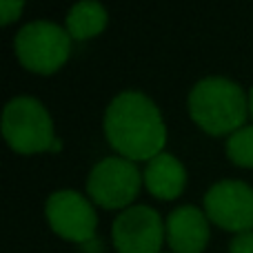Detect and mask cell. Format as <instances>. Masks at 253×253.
I'll use <instances>...</instances> for the list:
<instances>
[{
  "instance_id": "6da1fadb",
  "label": "cell",
  "mask_w": 253,
  "mask_h": 253,
  "mask_svg": "<svg viewBox=\"0 0 253 253\" xmlns=\"http://www.w3.org/2000/svg\"><path fill=\"white\" fill-rule=\"evenodd\" d=\"M105 135L123 158L149 162L162 153L167 126L160 109L149 96L123 91L105 111Z\"/></svg>"
},
{
  "instance_id": "7a4b0ae2",
  "label": "cell",
  "mask_w": 253,
  "mask_h": 253,
  "mask_svg": "<svg viewBox=\"0 0 253 253\" xmlns=\"http://www.w3.org/2000/svg\"><path fill=\"white\" fill-rule=\"evenodd\" d=\"M189 114L207 133L231 135L245 126L249 100L238 83L222 76H209L196 83L189 93Z\"/></svg>"
},
{
  "instance_id": "3957f363",
  "label": "cell",
  "mask_w": 253,
  "mask_h": 253,
  "mask_svg": "<svg viewBox=\"0 0 253 253\" xmlns=\"http://www.w3.org/2000/svg\"><path fill=\"white\" fill-rule=\"evenodd\" d=\"M2 135L18 153L58 151L53 120L42 102L31 96H18L7 102L2 111Z\"/></svg>"
},
{
  "instance_id": "277c9868",
  "label": "cell",
  "mask_w": 253,
  "mask_h": 253,
  "mask_svg": "<svg viewBox=\"0 0 253 253\" xmlns=\"http://www.w3.org/2000/svg\"><path fill=\"white\" fill-rule=\"evenodd\" d=\"M18 60L34 74H53L71 53V36L60 25L49 20L27 22L13 40Z\"/></svg>"
},
{
  "instance_id": "5b68a950",
  "label": "cell",
  "mask_w": 253,
  "mask_h": 253,
  "mask_svg": "<svg viewBox=\"0 0 253 253\" xmlns=\"http://www.w3.org/2000/svg\"><path fill=\"white\" fill-rule=\"evenodd\" d=\"M142 175L133 160L111 156L100 160L87 178V191L96 205L105 209H125L138 196Z\"/></svg>"
},
{
  "instance_id": "8992f818",
  "label": "cell",
  "mask_w": 253,
  "mask_h": 253,
  "mask_svg": "<svg viewBox=\"0 0 253 253\" xmlns=\"http://www.w3.org/2000/svg\"><path fill=\"white\" fill-rule=\"evenodd\" d=\"M207 218L227 231L253 229V187L240 180H220L205 196Z\"/></svg>"
},
{
  "instance_id": "52a82bcc",
  "label": "cell",
  "mask_w": 253,
  "mask_h": 253,
  "mask_svg": "<svg viewBox=\"0 0 253 253\" xmlns=\"http://www.w3.org/2000/svg\"><path fill=\"white\" fill-rule=\"evenodd\" d=\"M165 233L160 213L147 205L125 209L111 227V238L118 253H160Z\"/></svg>"
},
{
  "instance_id": "ba28073f",
  "label": "cell",
  "mask_w": 253,
  "mask_h": 253,
  "mask_svg": "<svg viewBox=\"0 0 253 253\" xmlns=\"http://www.w3.org/2000/svg\"><path fill=\"white\" fill-rule=\"evenodd\" d=\"M47 213L49 227L58 233L60 238L71 242H87L96 233V211H93L91 202L78 191L71 189H62L47 198Z\"/></svg>"
},
{
  "instance_id": "9c48e42d",
  "label": "cell",
  "mask_w": 253,
  "mask_h": 253,
  "mask_svg": "<svg viewBox=\"0 0 253 253\" xmlns=\"http://www.w3.org/2000/svg\"><path fill=\"white\" fill-rule=\"evenodd\" d=\"M167 240L175 253H202L209 242V222L198 207L184 205L169 213L165 224Z\"/></svg>"
},
{
  "instance_id": "30bf717a",
  "label": "cell",
  "mask_w": 253,
  "mask_h": 253,
  "mask_svg": "<svg viewBox=\"0 0 253 253\" xmlns=\"http://www.w3.org/2000/svg\"><path fill=\"white\" fill-rule=\"evenodd\" d=\"M144 184L151 196L160 198V200H173L182 193L184 184H187V171L178 158L162 151L147 162Z\"/></svg>"
},
{
  "instance_id": "8fae6325",
  "label": "cell",
  "mask_w": 253,
  "mask_h": 253,
  "mask_svg": "<svg viewBox=\"0 0 253 253\" xmlns=\"http://www.w3.org/2000/svg\"><path fill=\"white\" fill-rule=\"evenodd\" d=\"M107 9L96 0H83L76 2L67 13V34L76 40H87L98 36L107 27Z\"/></svg>"
},
{
  "instance_id": "7c38bea8",
  "label": "cell",
  "mask_w": 253,
  "mask_h": 253,
  "mask_svg": "<svg viewBox=\"0 0 253 253\" xmlns=\"http://www.w3.org/2000/svg\"><path fill=\"white\" fill-rule=\"evenodd\" d=\"M227 156L238 167H253V125H247L229 135L227 140Z\"/></svg>"
},
{
  "instance_id": "4fadbf2b",
  "label": "cell",
  "mask_w": 253,
  "mask_h": 253,
  "mask_svg": "<svg viewBox=\"0 0 253 253\" xmlns=\"http://www.w3.org/2000/svg\"><path fill=\"white\" fill-rule=\"evenodd\" d=\"M229 253H253V231L236 233L229 245Z\"/></svg>"
},
{
  "instance_id": "5bb4252c",
  "label": "cell",
  "mask_w": 253,
  "mask_h": 253,
  "mask_svg": "<svg viewBox=\"0 0 253 253\" xmlns=\"http://www.w3.org/2000/svg\"><path fill=\"white\" fill-rule=\"evenodd\" d=\"M22 7H25V4H22L20 0H2V2H0V22L9 25L11 20H16V18L20 16Z\"/></svg>"
},
{
  "instance_id": "9a60e30c",
  "label": "cell",
  "mask_w": 253,
  "mask_h": 253,
  "mask_svg": "<svg viewBox=\"0 0 253 253\" xmlns=\"http://www.w3.org/2000/svg\"><path fill=\"white\" fill-rule=\"evenodd\" d=\"M249 111H251V116H253V87H251V91H249Z\"/></svg>"
}]
</instances>
